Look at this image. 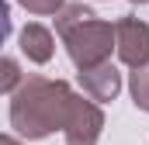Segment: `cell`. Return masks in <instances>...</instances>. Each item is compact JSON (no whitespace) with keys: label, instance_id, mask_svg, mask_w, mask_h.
I'll return each instance as SVG.
<instances>
[{"label":"cell","instance_id":"cell-10","mask_svg":"<svg viewBox=\"0 0 149 145\" xmlns=\"http://www.w3.org/2000/svg\"><path fill=\"white\" fill-rule=\"evenodd\" d=\"M28 14H59L66 7V0H17Z\"/></svg>","mask_w":149,"mask_h":145},{"label":"cell","instance_id":"cell-2","mask_svg":"<svg viewBox=\"0 0 149 145\" xmlns=\"http://www.w3.org/2000/svg\"><path fill=\"white\" fill-rule=\"evenodd\" d=\"M59 38H63V45H66V52H70V59H73V66H76L80 72L97 69V66L111 62L114 24H111V21H101L97 14H94L90 21L70 28L66 35H59Z\"/></svg>","mask_w":149,"mask_h":145},{"label":"cell","instance_id":"cell-12","mask_svg":"<svg viewBox=\"0 0 149 145\" xmlns=\"http://www.w3.org/2000/svg\"><path fill=\"white\" fill-rule=\"evenodd\" d=\"M0 145H24V142H17L14 135H0Z\"/></svg>","mask_w":149,"mask_h":145},{"label":"cell","instance_id":"cell-13","mask_svg":"<svg viewBox=\"0 0 149 145\" xmlns=\"http://www.w3.org/2000/svg\"><path fill=\"white\" fill-rule=\"evenodd\" d=\"M128 3H149V0H128Z\"/></svg>","mask_w":149,"mask_h":145},{"label":"cell","instance_id":"cell-1","mask_svg":"<svg viewBox=\"0 0 149 145\" xmlns=\"http://www.w3.org/2000/svg\"><path fill=\"white\" fill-rule=\"evenodd\" d=\"M70 104L73 86L66 79L24 76L21 86L10 93V128L28 142H42L52 131H63Z\"/></svg>","mask_w":149,"mask_h":145},{"label":"cell","instance_id":"cell-3","mask_svg":"<svg viewBox=\"0 0 149 145\" xmlns=\"http://www.w3.org/2000/svg\"><path fill=\"white\" fill-rule=\"evenodd\" d=\"M101 131H104V110L94 100H83L80 93H73V104H70L66 124H63L66 145H97Z\"/></svg>","mask_w":149,"mask_h":145},{"label":"cell","instance_id":"cell-5","mask_svg":"<svg viewBox=\"0 0 149 145\" xmlns=\"http://www.w3.org/2000/svg\"><path fill=\"white\" fill-rule=\"evenodd\" d=\"M80 90L87 93V100L108 104V100H114L121 93V72L114 69L111 62H104L97 69H87V72H80Z\"/></svg>","mask_w":149,"mask_h":145},{"label":"cell","instance_id":"cell-6","mask_svg":"<svg viewBox=\"0 0 149 145\" xmlns=\"http://www.w3.org/2000/svg\"><path fill=\"white\" fill-rule=\"evenodd\" d=\"M17 38H21V52H24L28 62H35V66H45V62L56 55V38H52V31H49L45 24H38V21L24 24Z\"/></svg>","mask_w":149,"mask_h":145},{"label":"cell","instance_id":"cell-11","mask_svg":"<svg viewBox=\"0 0 149 145\" xmlns=\"http://www.w3.org/2000/svg\"><path fill=\"white\" fill-rule=\"evenodd\" d=\"M10 28H14V24H10V3H7V0H0V45L7 41Z\"/></svg>","mask_w":149,"mask_h":145},{"label":"cell","instance_id":"cell-9","mask_svg":"<svg viewBox=\"0 0 149 145\" xmlns=\"http://www.w3.org/2000/svg\"><path fill=\"white\" fill-rule=\"evenodd\" d=\"M21 79H24V72L17 66V59L0 55V97H3V93H14V90L21 86Z\"/></svg>","mask_w":149,"mask_h":145},{"label":"cell","instance_id":"cell-8","mask_svg":"<svg viewBox=\"0 0 149 145\" xmlns=\"http://www.w3.org/2000/svg\"><path fill=\"white\" fill-rule=\"evenodd\" d=\"M90 17H94V10H90L87 3H66V7L56 14V31H59V35H66L70 28L83 24V21H90Z\"/></svg>","mask_w":149,"mask_h":145},{"label":"cell","instance_id":"cell-4","mask_svg":"<svg viewBox=\"0 0 149 145\" xmlns=\"http://www.w3.org/2000/svg\"><path fill=\"white\" fill-rule=\"evenodd\" d=\"M114 52L125 66H146L149 62V24L139 17L114 21Z\"/></svg>","mask_w":149,"mask_h":145},{"label":"cell","instance_id":"cell-7","mask_svg":"<svg viewBox=\"0 0 149 145\" xmlns=\"http://www.w3.org/2000/svg\"><path fill=\"white\" fill-rule=\"evenodd\" d=\"M128 93H132V104L149 114V62L146 66H135L128 72Z\"/></svg>","mask_w":149,"mask_h":145}]
</instances>
